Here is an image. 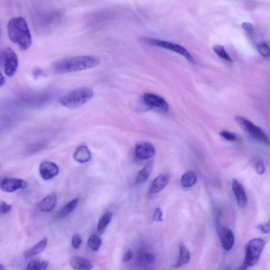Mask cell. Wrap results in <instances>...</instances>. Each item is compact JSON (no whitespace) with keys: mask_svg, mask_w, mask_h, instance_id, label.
Wrapping results in <instances>:
<instances>
[{"mask_svg":"<svg viewBox=\"0 0 270 270\" xmlns=\"http://www.w3.org/2000/svg\"><path fill=\"white\" fill-rule=\"evenodd\" d=\"M39 172L43 179L49 180L57 176L59 172V168L53 162L45 161L40 164Z\"/></svg>","mask_w":270,"mask_h":270,"instance_id":"8fae6325","label":"cell"},{"mask_svg":"<svg viewBox=\"0 0 270 270\" xmlns=\"http://www.w3.org/2000/svg\"><path fill=\"white\" fill-rule=\"evenodd\" d=\"M133 254L131 250L127 251L123 258V261L127 262L129 261L133 258Z\"/></svg>","mask_w":270,"mask_h":270,"instance_id":"8d00e7d4","label":"cell"},{"mask_svg":"<svg viewBox=\"0 0 270 270\" xmlns=\"http://www.w3.org/2000/svg\"><path fill=\"white\" fill-rule=\"evenodd\" d=\"M135 155L140 159L145 160L153 158L156 153L154 146L148 142H141L135 147Z\"/></svg>","mask_w":270,"mask_h":270,"instance_id":"30bf717a","label":"cell"},{"mask_svg":"<svg viewBox=\"0 0 270 270\" xmlns=\"http://www.w3.org/2000/svg\"><path fill=\"white\" fill-rule=\"evenodd\" d=\"M79 202V198H76L64 206L58 214L59 219H63L71 214L77 208Z\"/></svg>","mask_w":270,"mask_h":270,"instance_id":"7402d4cb","label":"cell"},{"mask_svg":"<svg viewBox=\"0 0 270 270\" xmlns=\"http://www.w3.org/2000/svg\"><path fill=\"white\" fill-rule=\"evenodd\" d=\"M70 263L71 266L75 269L88 270L93 267L92 263L90 260L82 257H74Z\"/></svg>","mask_w":270,"mask_h":270,"instance_id":"ac0fdd59","label":"cell"},{"mask_svg":"<svg viewBox=\"0 0 270 270\" xmlns=\"http://www.w3.org/2000/svg\"><path fill=\"white\" fill-rule=\"evenodd\" d=\"M143 100L144 104L151 109H158L164 112H167L169 110L167 102L163 97L157 94L151 93H145L143 96Z\"/></svg>","mask_w":270,"mask_h":270,"instance_id":"ba28073f","label":"cell"},{"mask_svg":"<svg viewBox=\"0 0 270 270\" xmlns=\"http://www.w3.org/2000/svg\"><path fill=\"white\" fill-rule=\"evenodd\" d=\"M220 236L222 248L226 251L232 249L235 242L234 235L231 229L222 227L220 229Z\"/></svg>","mask_w":270,"mask_h":270,"instance_id":"7c38bea8","label":"cell"},{"mask_svg":"<svg viewBox=\"0 0 270 270\" xmlns=\"http://www.w3.org/2000/svg\"><path fill=\"white\" fill-rule=\"evenodd\" d=\"M28 186V183L23 180L6 178L0 182V188L7 193L14 192L19 190H23Z\"/></svg>","mask_w":270,"mask_h":270,"instance_id":"9c48e42d","label":"cell"},{"mask_svg":"<svg viewBox=\"0 0 270 270\" xmlns=\"http://www.w3.org/2000/svg\"><path fill=\"white\" fill-rule=\"evenodd\" d=\"M213 49L214 52L221 58L229 62H233L232 59L228 55L223 46L215 45L213 46Z\"/></svg>","mask_w":270,"mask_h":270,"instance_id":"4316f807","label":"cell"},{"mask_svg":"<svg viewBox=\"0 0 270 270\" xmlns=\"http://www.w3.org/2000/svg\"><path fill=\"white\" fill-rule=\"evenodd\" d=\"M257 50L260 55L267 58L269 56L270 50L268 46L266 44H261L257 46Z\"/></svg>","mask_w":270,"mask_h":270,"instance_id":"f546056e","label":"cell"},{"mask_svg":"<svg viewBox=\"0 0 270 270\" xmlns=\"http://www.w3.org/2000/svg\"><path fill=\"white\" fill-rule=\"evenodd\" d=\"M259 230L264 234H268L269 232V222L260 224L257 226Z\"/></svg>","mask_w":270,"mask_h":270,"instance_id":"e575fe53","label":"cell"},{"mask_svg":"<svg viewBox=\"0 0 270 270\" xmlns=\"http://www.w3.org/2000/svg\"><path fill=\"white\" fill-rule=\"evenodd\" d=\"M191 259V254L190 251L183 244L180 245V253L179 259L176 264L174 265L175 267H180L190 261Z\"/></svg>","mask_w":270,"mask_h":270,"instance_id":"d6986e66","label":"cell"},{"mask_svg":"<svg viewBox=\"0 0 270 270\" xmlns=\"http://www.w3.org/2000/svg\"><path fill=\"white\" fill-rule=\"evenodd\" d=\"M48 244V239L45 238L38 243L34 247L25 253L26 258H29L44 251Z\"/></svg>","mask_w":270,"mask_h":270,"instance_id":"44dd1931","label":"cell"},{"mask_svg":"<svg viewBox=\"0 0 270 270\" xmlns=\"http://www.w3.org/2000/svg\"><path fill=\"white\" fill-rule=\"evenodd\" d=\"M46 146V142L43 141L33 143L27 147L26 153L29 155H33L43 150Z\"/></svg>","mask_w":270,"mask_h":270,"instance_id":"d4e9b609","label":"cell"},{"mask_svg":"<svg viewBox=\"0 0 270 270\" xmlns=\"http://www.w3.org/2000/svg\"><path fill=\"white\" fill-rule=\"evenodd\" d=\"M56 193H51L40 203L39 208L43 212H51L56 208L57 205Z\"/></svg>","mask_w":270,"mask_h":270,"instance_id":"9a60e30c","label":"cell"},{"mask_svg":"<svg viewBox=\"0 0 270 270\" xmlns=\"http://www.w3.org/2000/svg\"><path fill=\"white\" fill-rule=\"evenodd\" d=\"M113 214L111 212L105 213L99 220L97 225V231L100 234L104 233L108 225L112 221Z\"/></svg>","mask_w":270,"mask_h":270,"instance_id":"cb8c5ba5","label":"cell"},{"mask_svg":"<svg viewBox=\"0 0 270 270\" xmlns=\"http://www.w3.org/2000/svg\"><path fill=\"white\" fill-rule=\"evenodd\" d=\"M235 120L239 125L254 139L266 145H269L268 138L262 128L253 124L249 119L242 116H236Z\"/></svg>","mask_w":270,"mask_h":270,"instance_id":"52a82bcc","label":"cell"},{"mask_svg":"<svg viewBox=\"0 0 270 270\" xmlns=\"http://www.w3.org/2000/svg\"><path fill=\"white\" fill-rule=\"evenodd\" d=\"M232 188L239 207L241 208L246 207L247 205L248 198L244 186L239 181L234 179L232 182Z\"/></svg>","mask_w":270,"mask_h":270,"instance_id":"4fadbf2b","label":"cell"},{"mask_svg":"<svg viewBox=\"0 0 270 270\" xmlns=\"http://www.w3.org/2000/svg\"><path fill=\"white\" fill-rule=\"evenodd\" d=\"M264 245L265 242L261 239L251 240L247 246L245 261L240 269H246L257 263Z\"/></svg>","mask_w":270,"mask_h":270,"instance_id":"277c9868","label":"cell"},{"mask_svg":"<svg viewBox=\"0 0 270 270\" xmlns=\"http://www.w3.org/2000/svg\"><path fill=\"white\" fill-rule=\"evenodd\" d=\"M93 96V91L88 88H80L65 94L60 99V103L70 109H75L82 106Z\"/></svg>","mask_w":270,"mask_h":270,"instance_id":"3957f363","label":"cell"},{"mask_svg":"<svg viewBox=\"0 0 270 270\" xmlns=\"http://www.w3.org/2000/svg\"><path fill=\"white\" fill-rule=\"evenodd\" d=\"M0 63L8 76H14L17 71L19 64L17 54L11 48L4 49L0 53Z\"/></svg>","mask_w":270,"mask_h":270,"instance_id":"8992f818","label":"cell"},{"mask_svg":"<svg viewBox=\"0 0 270 270\" xmlns=\"http://www.w3.org/2000/svg\"><path fill=\"white\" fill-rule=\"evenodd\" d=\"M153 220L158 222L163 221V213L160 208H158L155 210Z\"/></svg>","mask_w":270,"mask_h":270,"instance_id":"836d02e7","label":"cell"},{"mask_svg":"<svg viewBox=\"0 0 270 270\" xmlns=\"http://www.w3.org/2000/svg\"><path fill=\"white\" fill-rule=\"evenodd\" d=\"M138 261L140 264L145 266L153 265L155 262V256L152 253L142 252L138 256Z\"/></svg>","mask_w":270,"mask_h":270,"instance_id":"603a6c76","label":"cell"},{"mask_svg":"<svg viewBox=\"0 0 270 270\" xmlns=\"http://www.w3.org/2000/svg\"><path fill=\"white\" fill-rule=\"evenodd\" d=\"M0 37H1V32H0Z\"/></svg>","mask_w":270,"mask_h":270,"instance_id":"ab89813d","label":"cell"},{"mask_svg":"<svg viewBox=\"0 0 270 270\" xmlns=\"http://www.w3.org/2000/svg\"><path fill=\"white\" fill-rule=\"evenodd\" d=\"M5 84V78L3 74L2 73V72H0V88L3 87Z\"/></svg>","mask_w":270,"mask_h":270,"instance_id":"74e56055","label":"cell"},{"mask_svg":"<svg viewBox=\"0 0 270 270\" xmlns=\"http://www.w3.org/2000/svg\"><path fill=\"white\" fill-rule=\"evenodd\" d=\"M255 168L256 173L259 175H262L265 171V167L262 161L259 160L256 162Z\"/></svg>","mask_w":270,"mask_h":270,"instance_id":"d6a6232c","label":"cell"},{"mask_svg":"<svg viewBox=\"0 0 270 270\" xmlns=\"http://www.w3.org/2000/svg\"><path fill=\"white\" fill-rule=\"evenodd\" d=\"M142 41L143 43L148 45L163 48L179 53L180 55L183 56L188 62L192 63H195V59L191 54L182 46L164 41V40L154 39L143 38Z\"/></svg>","mask_w":270,"mask_h":270,"instance_id":"5b68a950","label":"cell"},{"mask_svg":"<svg viewBox=\"0 0 270 270\" xmlns=\"http://www.w3.org/2000/svg\"><path fill=\"white\" fill-rule=\"evenodd\" d=\"M242 28L249 33H252L254 31V27L252 24L249 22H244L242 24Z\"/></svg>","mask_w":270,"mask_h":270,"instance_id":"d590c367","label":"cell"},{"mask_svg":"<svg viewBox=\"0 0 270 270\" xmlns=\"http://www.w3.org/2000/svg\"><path fill=\"white\" fill-rule=\"evenodd\" d=\"M100 63L96 56H80L65 58L54 63L53 70L58 74H67L92 69Z\"/></svg>","mask_w":270,"mask_h":270,"instance_id":"6da1fadb","label":"cell"},{"mask_svg":"<svg viewBox=\"0 0 270 270\" xmlns=\"http://www.w3.org/2000/svg\"><path fill=\"white\" fill-rule=\"evenodd\" d=\"M5 269V267L4 264H0V270H4Z\"/></svg>","mask_w":270,"mask_h":270,"instance_id":"f35d334b","label":"cell"},{"mask_svg":"<svg viewBox=\"0 0 270 270\" xmlns=\"http://www.w3.org/2000/svg\"><path fill=\"white\" fill-rule=\"evenodd\" d=\"M170 181V175L167 173H161L156 178L152 183L151 192L157 194L163 190Z\"/></svg>","mask_w":270,"mask_h":270,"instance_id":"5bb4252c","label":"cell"},{"mask_svg":"<svg viewBox=\"0 0 270 270\" xmlns=\"http://www.w3.org/2000/svg\"><path fill=\"white\" fill-rule=\"evenodd\" d=\"M153 166V162H150L147 164L138 173L136 178H135V182L138 185H141L146 182L151 176Z\"/></svg>","mask_w":270,"mask_h":270,"instance_id":"e0dca14e","label":"cell"},{"mask_svg":"<svg viewBox=\"0 0 270 270\" xmlns=\"http://www.w3.org/2000/svg\"><path fill=\"white\" fill-rule=\"evenodd\" d=\"M73 157L75 160L79 163H86L91 159V154L86 146L82 145L77 148Z\"/></svg>","mask_w":270,"mask_h":270,"instance_id":"2e32d148","label":"cell"},{"mask_svg":"<svg viewBox=\"0 0 270 270\" xmlns=\"http://www.w3.org/2000/svg\"><path fill=\"white\" fill-rule=\"evenodd\" d=\"M12 210V206L7 202L2 201L0 202V214H5L9 213Z\"/></svg>","mask_w":270,"mask_h":270,"instance_id":"1f68e13d","label":"cell"},{"mask_svg":"<svg viewBox=\"0 0 270 270\" xmlns=\"http://www.w3.org/2000/svg\"><path fill=\"white\" fill-rule=\"evenodd\" d=\"M49 262L47 261L33 260L27 265V269L43 270L47 268Z\"/></svg>","mask_w":270,"mask_h":270,"instance_id":"83f0119b","label":"cell"},{"mask_svg":"<svg viewBox=\"0 0 270 270\" xmlns=\"http://www.w3.org/2000/svg\"><path fill=\"white\" fill-rule=\"evenodd\" d=\"M102 243V239L98 235L93 234L88 239L87 244L92 251H97L100 248Z\"/></svg>","mask_w":270,"mask_h":270,"instance_id":"484cf974","label":"cell"},{"mask_svg":"<svg viewBox=\"0 0 270 270\" xmlns=\"http://www.w3.org/2000/svg\"><path fill=\"white\" fill-rule=\"evenodd\" d=\"M82 239L81 236L78 234H75L72 238V243L74 249L78 250L82 244Z\"/></svg>","mask_w":270,"mask_h":270,"instance_id":"4dcf8cb0","label":"cell"},{"mask_svg":"<svg viewBox=\"0 0 270 270\" xmlns=\"http://www.w3.org/2000/svg\"><path fill=\"white\" fill-rule=\"evenodd\" d=\"M8 33L11 41L21 50L28 49L32 43L28 25L21 17L12 18L8 23Z\"/></svg>","mask_w":270,"mask_h":270,"instance_id":"7a4b0ae2","label":"cell"},{"mask_svg":"<svg viewBox=\"0 0 270 270\" xmlns=\"http://www.w3.org/2000/svg\"><path fill=\"white\" fill-rule=\"evenodd\" d=\"M220 134L223 139L227 141L235 142L239 140V138L236 134L227 130L221 131Z\"/></svg>","mask_w":270,"mask_h":270,"instance_id":"f1b7e54d","label":"cell"},{"mask_svg":"<svg viewBox=\"0 0 270 270\" xmlns=\"http://www.w3.org/2000/svg\"><path fill=\"white\" fill-rule=\"evenodd\" d=\"M197 177L193 171H188L183 175L181 180V185L185 188L192 187L196 183Z\"/></svg>","mask_w":270,"mask_h":270,"instance_id":"ffe728a7","label":"cell"}]
</instances>
